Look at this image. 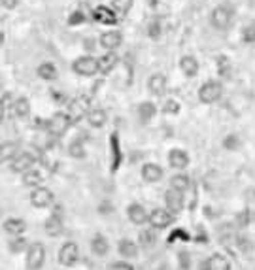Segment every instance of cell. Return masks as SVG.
<instances>
[{
    "mask_svg": "<svg viewBox=\"0 0 255 270\" xmlns=\"http://www.w3.org/2000/svg\"><path fill=\"white\" fill-rule=\"evenodd\" d=\"M45 261V248L40 242H34L32 246H29V252H27V268L29 270H40L44 266Z\"/></svg>",
    "mask_w": 255,
    "mask_h": 270,
    "instance_id": "obj_1",
    "label": "cell"
},
{
    "mask_svg": "<svg viewBox=\"0 0 255 270\" xmlns=\"http://www.w3.org/2000/svg\"><path fill=\"white\" fill-rule=\"evenodd\" d=\"M70 123H72V115L68 113H55L53 117L48 123V131H50L51 136H62L64 132L68 131Z\"/></svg>",
    "mask_w": 255,
    "mask_h": 270,
    "instance_id": "obj_2",
    "label": "cell"
},
{
    "mask_svg": "<svg viewBox=\"0 0 255 270\" xmlns=\"http://www.w3.org/2000/svg\"><path fill=\"white\" fill-rule=\"evenodd\" d=\"M223 93V87L219 82H206L202 87L199 89V99L204 104H212V102L219 101V96Z\"/></svg>",
    "mask_w": 255,
    "mask_h": 270,
    "instance_id": "obj_3",
    "label": "cell"
},
{
    "mask_svg": "<svg viewBox=\"0 0 255 270\" xmlns=\"http://www.w3.org/2000/svg\"><path fill=\"white\" fill-rule=\"evenodd\" d=\"M72 70H74L78 76H93L95 72H99V59H93V57H80V59H76L74 61Z\"/></svg>",
    "mask_w": 255,
    "mask_h": 270,
    "instance_id": "obj_4",
    "label": "cell"
},
{
    "mask_svg": "<svg viewBox=\"0 0 255 270\" xmlns=\"http://www.w3.org/2000/svg\"><path fill=\"white\" fill-rule=\"evenodd\" d=\"M233 23V10L229 6H218L212 12V25L218 31H225Z\"/></svg>",
    "mask_w": 255,
    "mask_h": 270,
    "instance_id": "obj_5",
    "label": "cell"
},
{
    "mask_svg": "<svg viewBox=\"0 0 255 270\" xmlns=\"http://www.w3.org/2000/svg\"><path fill=\"white\" fill-rule=\"evenodd\" d=\"M78 259H80V250H78V246L74 242H66L59 250V263L62 266H74L78 263Z\"/></svg>",
    "mask_w": 255,
    "mask_h": 270,
    "instance_id": "obj_6",
    "label": "cell"
},
{
    "mask_svg": "<svg viewBox=\"0 0 255 270\" xmlns=\"http://www.w3.org/2000/svg\"><path fill=\"white\" fill-rule=\"evenodd\" d=\"M174 221V217L170 215V210H163V208H155L150 214V223L153 229H167L170 223Z\"/></svg>",
    "mask_w": 255,
    "mask_h": 270,
    "instance_id": "obj_7",
    "label": "cell"
},
{
    "mask_svg": "<svg viewBox=\"0 0 255 270\" xmlns=\"http://www.w3.org/2000/svg\"><path fill=\"white\" fill-rule=\"evenodd\" d=\"M200 268L202 270H230V263L225 255L216 253V255H212V257L206 259L204 263L200 264Z\"/></svg>",
    "mask_w": 255,
    "mask_h": 270,
    "instance_id": "obj_8",
    "label": "cell"
},
{
    "mask_svg": "<svg viewBox=\"0 0 255 270\" xmlns=\"http://www.w3.org/2000/svg\"><path fill=\"white\" fill-rule=\"evenodd\" d=\"M34 163H36L34 155L23 151V153H19L17 157L12 161V170L13 172H27V170H31L34 166Z\"/></svg>",
    "mask_w": 255,
    "mask_h": 270,
    "instance_id": "obj_9",
    "label": "cell"
},
{
    "mask_svg": "<svg viewBox=\"0 0 255 270\" xmlns=\"http://www.w3.org/2000/svg\"><path fill=\"white\" fill-rule=\"evenodd\" d=\"M51 201H53V193H51L50 189L38 187V189H34V191H32V197H31L32 206L45 208V206H50Z\"/></svg>",
    "mask_w": 255,
    "mask_h": 270,
    "instance_id": "obj_10",
    "label": "cell"
},
{
    "mask_svg": "<svg viewBox=\"0 0 255 270\" xmlns=\"http://www.w3.org/2000/svg\"><path fill=\"white\" fill-rule=\"evenodd\" d=\"M45 233L50 234V236H59L62 233L61 208H55V212L48 217V221H45Z\"/></svg>",
    "mask_w": 255,
    "mask_h": 270,
    "instance_id": "obj_11",
    "label": "cell"
},
{
    "mask_svg": "<svg viewBox=\"0 0 255 270\" xmlns=\"http://www.w3.org/2000/svg\"><path fill=\"white\" fill-rule=\"evenodd\" d=\"M181 195H183V193L176 191V189H170V191L165 193V202H167V208L170 212L178 214V212L183 210V197Z\"/></svg>",
    "mask_w": 255,
    "mask_h": 270,
    "instance_id": "obj_12",
    "label": "cell"
},
{
    "mask_svg": "<svg viewBox=\"0 0 255 270\" xmlns=\"http://www.w3.org/2000/svg\"><path fill=\"white\" fill-rule=\"evenodd\" d=\"M93 17L99 21V23H104V25H115L118 23V15L106 6H99L93 10Z\"/></svg>",
    "mask_w": 255,
    "mask_h": 270,
    "instance_id": "obj_13",
    "label": "cell"
},
{
    "mask_svg": "<svg viewBox=\"0 0 255 270\" xmlns=\"http://www.w3.org/2000/svg\"><path fill=\"white\" fill-rule=\"evenodd\" d=\"M121 40H123V36H121V32L119 31H108L100 36V45L106 47V50L112 51V50H115V47L121 45Z\"/></svg>",
    "mask_w": 255,
    "mask_h": 270,
    "instance_id": "obj_14",
    "label": "cell"
},
{
    "mask_svg": "<svg viewBox=\"0 0 255 270\" xmlns=\"http://www.w3.org/2000/svg\"><path fill=\"white\" fill-rule=\"evenodd\" d=\"M70 113H72V119H80L85 113H89V96H78L70 104Z\"/></svg>",
    "mask_w": 255,
    "mask_h": 270,
    "instance_id": "obj_15",
    "label": "cell"
},
{
    "mask_svg": "<svg viewBox=\"0 0 255 270\" xmlns=\"http://www.w3.org/2000/svg\"><path fill=\"white\" fill-rule=\"evenodd\" d=\"M127 212H129V219H131L134 225H144L146 221H150V215L144 210L142 204H131Z\"/></svg>",
    "mask_w": 255,
    "mask_h": 270,
    "instance_id": "obj_16",
    "label": "cell"
},
{
    "mask_svg": "<svg viewBox=\"0 0 255 270\" xmlns=\"http://www.w3.org/2000/svg\"><path fill=\"white\" fill-rule=\"evenodd\" d=\"M142 178L150 183L159 182V180L163 178V168L159 166V164H153V163L144 164L142 166Z\"/></svg>",
    "mask_w": 255,
    "mask_h": 270,
    "instance_id": "obj_17",
    "label": "cell"
},
{
    "mask_svg": "<svg viewBox=\"0 0 255 270\" xmlns=\"http://www.w3.org/2000/svg\"><path fill=\"white\" fill-rule=\"evenodd\" d=\"M168 161H170V166L178 170H183L189 164V157L183 150H172L170 155H168Z\"/></svg>",
    "mask_w": 255,
    "mask_h": 270,
    "instance_id": "obj_18",
    "label": "cell"
},
{
    "mask_svg": "<svg viewBox=\"0 0 255 270\" xmlns=\"http://www.w3.org/2000/svg\"><path fill=\"white\" fill-rule=\"evenodd\" d=\"M148 89H150V93H153V94H163L165 93V89H167V78L163 74H153L148 80Z\"/></svg>",
    "mask_w": 255,
    "mask_h": 270,
    "instance_id": "obj_19",
    "label": "cell"
},
{
    "mask_svg": "<svg viewBox=\"0 0 255 270\" xmlns=\"http://www.w3.org/2000/svg\"><path fill=\"white\" fill-rule=\"evenodd\" d=\"M180 68L183 70V74H186L187 78H193V76L199 72V61H197L195 57H191V55L181 57Z\"/></svg>",
    "mask_w": 255,
    "mask_h": 270,
    "instance_id": "obj_20",
    "label": "cell"
},
{
    "mask_svg": "<svg viewBox=\"0 0 255 270\" xmlns=\"http://www.w3.org/2000/svg\"><path fill=\"white\" fill-rule=\"evenodd\" d=\"M115 64H118V55L115 53H106L99 59V72L100 74H108L115 68Z\"/></svg>",
    "mask_w": 255,
    "mask_h": 270,
    "instance_id": "obj_21",
    "label": "cell"
},
{
    "mask_svg": "<svg viewBox=\"0 0 255 270\" xmlns=\"http://www.w3.org/2000/svg\"><path fill=\"white\" fill-rule=\"evenodd\" d=\"M110 145H112V170L115 172V170L119 168V164L123 163V155H121V150H119V138L118 134L113 132L112 138H110Z\"/></svg>",
    "mask_w": 255,
    "mask_h": 270,
    "instance_id": "obj_22",
    "label": "cell"
},
{
    "mask_svg": "<svg viewBox=\"0 0 255 270\" xmlns=\"http://www.w3.org/2000/svg\"><path fill=\"white\" fill-rule=\"evenodd\" d=\"M42 182H44V176H42V172L36 168L27 170L25 174H23V183H25L27 187H38Z\"/></svg>",
    "mask_w": 255,
    "mask_h": 270,
    "instance_id": "obj_23",
    "label": "cell"
},
{
    "mask_svg": "<svg viewBox=\"0 0 255 270\" xmlns=\"http://www.w3.org/2000/svg\"><path fill=\"white\" fill-rule=\"evenodd\" d=\"M91 250H93V253H97V255H106L108 253V250H110V244H108V240L102 236V234H97V236H93V240H91Z\"/></svg>",
    "mask_w": 255,
    "mask_h": 270,
    "instance_id": "obj_24",
    "label": "cell"
},
{
    "mask_svg": "<svg viewBox=\"0 0 255 270\" xmlns=\"http://www.w3.org/2000/svg\"><path fill=\"white\" fill-rule=\"evenodd\" d=\"M4 229H6V233L10 234H23L27 229V223L23 219H15V217H12V219H6L4 221Z\"/></svg>",
    "mask_w": 255,
    "mask_h": 270,
    "instance_id": "obj_25",
    "label": "cell"
},
{
    "mask_svg": "<svg viewBox=\"0 0 255 270\" xmlns=\"http://www.w3.org/2000/svg\"><path fill=\"white\" fill-rule=\"evenodd\" d=\"M12 112L15 117H27L29 112H31V104H29V101H27L25 96H21V99H17L12 104Z\"/></svg>",
    "mask_w": 255,
    "mask_h": 270,
    "instance_id": "obj_26",
    "label": "cell"
},
{
    "mask_svg": "<svg viewBox=\"0 0 255 270\" xmlns=\"http://www.w3.org/2000/svg\"><path fill=\"white\" fill-rule=\"evenodd\" d=\"M118 250H119V253H121L123 257L131 259V257H134V255H136V253H138V246L134 244L132 240L125 238V240H121V242H119Z\"/></svg>",
    "mask_w": 255,
    "mask_h": 270,
    "instance_id": "obj_27",
    "label": "cell"
},
{
    "mask_svg": "<svg viewBox=\"0 0 255 270\" xmlns=\"http://www.w3.org/2000/svg\"><path fill=\"white\" fill-rule=\"evenodd\" d=\"M17 155H19L17 144H13V142H6V144H2V150H0V159H2V163L13 161Z\"/></svg>",
    "mask_w": 255,
    "mask_h": 270,
    "instance_id": "obj_28",
    "label": "cell"
},
{
    "mask_svg": "<svg viewBox=\"0 0 255 270\" xmlns=\"http://www.w3.org/2000/svg\"><path fill=\"white\" fill-rule=\"evenodd\" d=\"M87 121L91 127H102L108 121V115H106L104 110H91V112L87 113Z\"/></svg>",
    "mask_w": 255,
    "mask_h": 270,
    "instance_id": "obj_29",
    "label": "cell"
},
{
    "mask_svg": "<svg viewBox=\"0 0 255 270\" xmlns=\"http://www.w3.org/2000/svg\"><path fill=\"white\" fill-rule=\"evenodd\" d=\"M155 115V106L151 104V102H142L140 106H138V117L144 121V123H148Z\"/></svg>",
    "mask_w": 255,
    "mask_h": 270,
    "instance_id": "obj_30",
    "label": "cell"
},
{
    "mask_svg": "<svg viewBox=\"0 0 255 270\" xmlns=\"http://www.w3.org/2000/svg\"><path fill=\"white\" fill-rule=\"evenodd\" d=\"M38 76L42 80H55L57 78V68L51 63H44L38 66Z\"/></svg>",
    "mask_w": 255,
    "mask_h": 270,
    "instance_id": "obj_31",
    "label": "cell"
},
{
    "mask_svg": "<svg viewBox=\"0 0 255 270\" xmlns=\"http://www.w3.org/2000/svg\"><path fill=\"white\" fill-rule=\"evenodd\" d=\"M170 185H172V189H176V191H180V193H186L187 187H189V178L183 176V174H178V176L172 178Z\"/></svg>",
    "mask_w": 255,
    "mask_h": 270,
    "instance_id": "obj_32",
    "label": "cell"
},
{
    "mask_svg": "<svg viewBox=\"0 0 255 270\" xmlns=\"http://www.w3.org/2000/svg\"><path fill=\"white\" fill-rule=\"evenodd\" d=\"M131 8H132V0H113V10L118 13H121V15L131 12Z\"/></svg>",
    "mask_w": 255,
    "mask_h": 270,
    "instance_id": "obj_33",
    "label": "cell"
},
{
    "mask_svg": "<svg viewBox=\"0 0 255 270\" xmlns=\"http://www.w3.org/2000/svg\"><path fill=\"white\" fill-rule=\"evenodd\" d=\"M140 244H142L144 248H150V246L155 244V234H153V231H144V233L140 234Z\"/></svg>",
    "mask_w": 255,
    "mask_h": 270,
    "instance_id": "obj_34",
    "label": "cell"
},
{
    "mask_svg": "<svg viewBox=\"0 0 255 270\" xmlns=\"http://www.w3.org/2000/svg\"><path fill=\"white\" fill-rule=\"evenodd\" d=\"M70 155L76 159H81L85 157V150H83V144L81 142H74V144L70 145Z\"/></svg>",
    "mask_w": 255,
    "mask_h": 270,
    "instance_id": "obj_35",
    "label": "cell"
},
{
    "mask_svg": "<svg viewBox=\"0 0 255 270\" xmlns=\"http://www.w3.org/2000/svg\"><path fill=\"white\" fill-rule=\"evenodd\" d=\"M27 248V240L25 238H21V236H19V238H15V240H12V242H10V250H12L13 253H19V252H23V250H25Z\"/></svg>",
    "mask_w": 255,
    "mask_h": 270,
    "instance_id": "obj_36",
    "label": "cell"
},
{
    "mask_svg": "<svg viewBox=\"0 0 255 270\" xmlns=\"http://www.w3.org/2000/svg\"><path fill=\"white\" fill-rule=\"evenodd\" d=\"M223 145L227 148L229 151H235L240 145V140H238V136H235V134H230L229 138H225V142H223Z\"/></svg>",
    "mask_w": 255,
    "mask_h": 270,
    "instance_id": "obj_37",
    "label": "cell"
},
{
    "mask_svg": "<svg viewBox=\"0 0 255 270\" xmlns=\"http://www.w3.org/2000/svg\"><path fill=\"white\" fill-rule=\"evenodd\" d=\"M148 34H150V38H153V40H157V38L161 36V27H159V21L150 23V27H148Z\"/></svg>",
    "mask_w": 255,
    "mask_h": 270,
    "instance_id": "obj_38",
    "label": "cell"
},
{
    "mask_svg": "<svg viewBox=\"0 0 255 270\" xmlns=\"http://www.w3.org/2000/svg\"><path fill=\"white\" fill-rule=\"evenodd\" d=\"M163 112L165 113H178L180 112V104L176 101H167L165 102V106H163Z\"/></svg>",
    "mask_w": 255,
    "mask_h": 270,
    "instance_id": "obj_39",
    "label": "cell"
},
{
    "mask_svg": "<svg viewBox=\"0 0 255 270\" xmlns=\"http://www.w3.org/2000/svg\"><path fill=\"white\" fill-rule=\"evenodd\" d=\"M178 238L186 240V242H187V240H189V234H187L186 231H180V229H178V231H174V233L168 236V242H170V244H174Z\"/></svg>",
    "mask_w": 255,
    "mask_h": 270,
    "instance_id": "obj_40",
    "label": "cell"
},
{
    "mask_svg": "<svg viewBox=\"0 0 255 270\" xmlns=\"http://www.w3.org/2000/svg\"><path fill=\"white\" fill-rule=\"evenodd\" d=\"M242 40L244 42H255V25H249L246 31H244V34H242Z\"/></svg>",
    "mask_w": 255,
    "mask_h": 270,
    "instance_id": "obj_41",
    "label": "cell"
},
{
    "mask_svg": "<svg viewBox=\"0 0 255 270\" xmlns=\"http://www.w3.org/2000/svg\"><path fill=\"white\" fill-rule=\"evenodd\" d=\"M83 21H85V15H83L81 12H74L68 19L70 25H78V23H83Z\"/></svg>",
    "mask_w": 255,
    "mask_h": 270,
    "instance_id": "obj_42",
    "label": "cell"
},
{
    "mask_svg": "<svg viewBox=\"0 0 255 270\" xmlns=\"http://www.w3.org/2000/svg\"><path fill=\"white\" fill-rule=\"evenodd\" d=\"M110 270H134V268H132V264L123 263V261H118V263L110 264Z\"/></svg>",
    "mask_w": 255,
    "mask_h": 270,
    "instance_id": "obj_43",
    "label": "cell"
},
{
    "mask_svg": "<svg viewBox=\"0 0 255 270\" xmlns=\"http://www.w3.org/2000/svg\"><path fill=\"white\" fill-rule=\"evenodd\" d=\"M249 219H251V214H249V210H244L242 214L238 215V223H240L242 227L249 225Z\"/></svg>",
    "mask_w": 255,
    "mask_h": 270,
    "instance_id": "obj_44",
    "label": "cell"
},
{
    "mask_svg": "<svg viewBox=\"0 0 255 270\" xmlns=\"http://www.w3.org/2000/svg\"><path fill=\"white\" fill-rule=\"evenodd\" d=\"M17 2L19 0H2V6L8 8V10H12V8L17 6Z\"/></svg>",
    "mask_w": 255,
    "mask_h": 270,
    "instance_id": "obj_45",
    "label": "cell"
},
{
    "mask_svg": "<svg viewBox=\"0 0 255 270\" xmlns=\"http://www.w3.org/2000/svg\"><path fill=\"white\" fill-rule=\"evenodd\" d=\"M180 263H181V266H183V264L187 266V253H180Z\"/></svg>",
    "mask_w": 255,
    "mask_h": 270,
    "instance_id": "obj_46",
    "label": "cell"
},
{
    "mask_svg": "<svg viewBox=\"0 0 255 270\" xmlns=\"http://www.w3.org/2000/svg\"><path fill=\"white\" fill-rule=\"evenodd\" d=\"M148 4H150L151 8H155L157 4H159V0H148Z\"/></svg>",
    "mask_w": 255,
    "mask_h": 270,
    "instance_id": "obj_47",
    "label": "cell"
},
{
    "mask_svg": "<svg viewBox=\"0 0 255 270\" xmlns=\"http://www.w3.org/2000/svg\"><path fill=\"white\" fill-rule=\"evenodd\" d=\"M161 270H168V268H165V266H163V268H161Z\"/></svg>",
    "mask_w": 255,
    "mask_h": 270,
    "instance_id": "obj_48",
    "label": "cell"
}]
</instances>
